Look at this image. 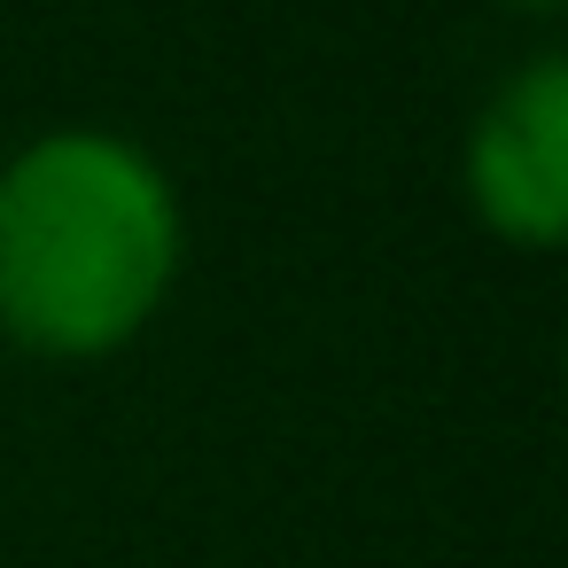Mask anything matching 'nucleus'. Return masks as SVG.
I'll use <instances>...</instances> for the list:
<instances>
[{"label":"nucleus","instance_id":"2","mask_svg":"<svg viewBox=\"0 0 568 568\" xmlns=\"http://www.w3.org/2000/svg\"><path fill=\"white\" fill-rule=\"evenodd\" d=\"M467 203L498 242L552 250L568 226V63L537 48L467 133Z\"/></svg>","mask_w":568,"mask_h":568},{"label":"nucleus","instance_id":"1","mask_svg":"<svg viewBox=\"0 0 568 568\" xmlns=\"http://www.w3.org/2000/svg\"><path fill=\"white\" fill-rule=\"evenodd\" d=\"M187 257L172 172L110 125H63L0 164V327L40 358L133 343Z\"/></svg>","mask_w":568,"mask_h":568},{"label":"nucleus","instance_id":"3","mask_svg":"<svg viewBox=\"0 0 568 568\" xmlns=\"http://www.w3.org/2000/svg\"><path fill=\"white\" fill-rule=\"evenodd\" d=\"M506 9H529V17H552V9H560V0H506Z\"/></svg>","mask_w":568,"mask_h":568}]
</instances>
